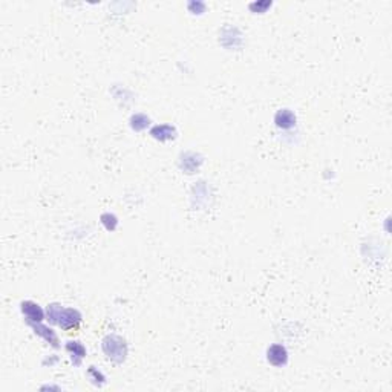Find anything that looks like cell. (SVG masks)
Masks as SVG:
<instances>
[{
  "label": "cell",
  "instance_id": "1",
  "mask_svg": "<svg viewBox=\"0 0 392 392\" xmlns=\"http://www.w3.org/2000/svg\"><path fill=\"white\" fill-rule=\"evenodd\" d=\"M60 326L65 329H77L78 323H80V314L74 309H66L63 314H60Z\"/></svg>",
  "mask_w": 392,
  "mask_h": 392
},
{
  "label": "cell",
  "instance_id": "2",
  "mask_svg": "<svg viewBox=\"0 0 392 392\" xmlns=\"http://www.w3.org/2000/svg\"><path fill=\"white\" fill-rule=\"evenodd\" d=\"M268 362L274 366H281L286 362V351L282 345H273L268 349Z\"/></svg>",
  "mask_w": 392,
  "mask_h": 392
},
{
  "label": "cell",
  "instance_id": "3",
  "mask_svg": "<svg viewBox=\"0 0 392 392\" xmlns=\"http://www.w3.org/2000/svg\"><path fill=\"white\" fill-rule=\"evenodd\" d=\"M294 121H296V117L293 115V113L290 110H282L277 113V117H276V123H277V126H281V127H291L294 125Z\"/></svg>",
  "mask_w": 392,
  "mask_h": 392
},
{
  "label": "cell",
  "instance_id": "4",
  "mask_svg": "<svg viewBox=\"0 0 392 392\" xmlns=\"http://www.w3.org/2000/svg\"><path fill=\"white\" fill-rule=\"evenodd\" d=\"M23 313L29 317V319H33V321H42V311H40V308L38 305L33 303V302H26L23 303Z\"/></svg>",
  "mask_w": 392,
  "mask_h": 392
}]
</instances>
